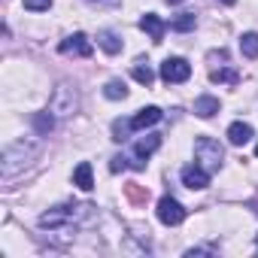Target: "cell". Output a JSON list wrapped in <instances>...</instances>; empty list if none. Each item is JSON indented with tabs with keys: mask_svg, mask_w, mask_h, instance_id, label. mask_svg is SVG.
Here are the masks:
<instances>
[{
	"mask_svg": "<svg viewBox=\"0 0 258 258\" xmlns=\"http://www.w3.org/2000/svg\"><path fill=\"white\" fill-rule=\"evenodd\" d=\"M34 155H37V149H34L31 143H25V140H19V143L7 146V152H4V176H7V179H10V176H16V170H19V167H25Z\"/></svg>",
	"mask_w": 258,
	"mask_h": 258,
	"instance_id": "cell-1",
	"label": "cell"
},
{
	"mask_svg": "<svg viewBox=\"0 0 258 258\" xmlns=\"http://www.w3.org/2000/svg\"><path fill=\"white\" fill-rule=\"evenodd\" d=\"M195 155H198V161H201L207 170H219V164H222V158H225L222 146H219L213 137H198V140H195Z\"/></svg>",
	"mask_w": 258,
	"mask_h": 258,
	"instance_id": "cell-2",
	"label": "cell"
},
{
	"mask_svg": "<svg viewBox=\"0 0 258 258\" xmlns=\"http://www.w3.org/2000/svg\"><path fill=\"white\" fill-rule=\"evenodd\" d=\"M191 76V64L185 61V58H167L164 64H161V79L167 82V85H179V82H185Z\"/></svg>",
	"mask_w": 258,
	"mask_h": 258,
	"instance_id": "cell-3",
	"label": "cell"
},
{
	"mask_svg": "<svg viewBox=\"0 0 258 258\" xmlns=\"http://www.w3.org/2000/svg\"><path fill=\"white\" fill-rule=\"evenodd\" d=\"M76 210L73 204H64V207H52L49 213L40 216V228H61V225H73L76 222Z\"/></svg>",
	"mask_w": 258,
	"mask_h": 258,
	"instance_id": "cell-4",
	"label": "cell"
},
{
	"mask_svg": "<svg viewBox=\"0 0 258 258\" xmlns=\"http://www.w3.org/2000/svg\"><path fill=\"white\" fill-rule=\"evenodd\" d=\"M158 219H161L164 225L176 228V225L185 222V207H182L179 201H173V198H161V201H158Z\"/></svg>",
	"mask_w": 258,
	"mask_h": 258,
	"instance_id": "cell-5",
	"label": "cell"
},
{
	"mask_svg": "<svg viewBox=\"0 0 258 258\" xmlns=\"http://www.w3.org/2000/svg\"><path fill=\"white\" fill-rule=\"evenodd\" d=\"M58 52H61V55H79V58H88L94 49H91V43H88V37H85V34H73V37L61 40Z\"/></svg>",
	"mask_w": 258,
	"mask_h": 258,
	"instance_id": "cell-6",
	"label": "cell"
},
{
	"mask_svg": "<svg viewBox=\"0 0 258 258\" xmlns=\"http://www.w3.org/2000/svg\"><path fill=\"white\" fill-rule=\"evenodd\" d=\"M182 182L195 191H201V188H207L210 185V170L204 167V164H188V167H182Z\"/></svg>",
	"mask_w": 258,
	"mask_h": 258,
	"instance_id": "cell-7",
	"label": "cell"
},
{
	"mask_svg": "<svg viewBox=\"0 0 258 258\" xmlns=\"http://www.w3.org/2000/svg\"><path fill=\"white\" fill-rule=\"evenodd\" d=\"M140 28L152 37V43H161V40H164V31H167V25H164L155 13H146V16L140 19Z\"/></svg>",
	"mask_w": 258,
	"mask_h": 258,
	"instance_id": "cell-8",
	"label": "cell"
},
{
	"mask_svg": "<svg viewBox=\"0 0 258 258\" xmlns=\"http://www.w3.org/2000/svg\"><path fill=\"white\" fill-rule=\"evenodd\" d=\"M155 121H161V109H158V106H146V109H140V112L131 118V131H143V127H149V124H155Z\"/></svg>",
	"mask_w": 258,
	"mask_h": 258,
	"instance_id": "cell-9",
	"label": "cell"
},
{
	"mask_svg": "<svg viewBox=\"0 0 258 258\" xmlns=\"http://www.w3.org/2000/svg\"><path fill=\"white\" fill-rule=\"evenodd\" d=\"M252 140V127L246 124V121H234L231 127H228V143L231 146H243V143H249Z\"/></svg>",
	"mask_w": 258,
	"mask_h": 258,
	"instance_id": "cell-10",
	"label": "cell"
},
{
	"mask_svg": "<svg viewBox=\"0 0 258 258\" xmlns=\"http://www.w3.org/2000/svg\"><path fill=\"white\" fill-rule=\"evenodd\" d=\"M52 109H55L58 115H67V112H73V109H76V94L70 97L67 85H61V88H58V97L52 100Z\"/></svg>",
	"mask_w": 258,
	"mask_h": 258,
	"instance_id": "cell-11",
	"label": "cell"
},
{
	"mask_svg": "<svg viewBox=\"0 0 258 258\" xmlns=\"http://www.w3.org/2000/svg\"><path fill=\"white\" fill-rule=\"evenodd\" d=\"M219 112V100L213 97V94H201L198 100H195V115H201V118H213Z\"/></svg>",
	"mask_w": 258,
	"mask_h": 258,
	"instance_id": "cell-12",
	"label": "cell"
},
{
	"mask_svg": "<svg viewBox=\"0 0 258 258\" xmlns=\"http://www.w3.org/2000/svg\"><path fill=\"white\" fill-rule=\"evenodd\" d=\"M158 146H161V134H146V137H140V140H137L134 152H137V158H149Z\"/></svg>",
	"mask_w": 258,
	"mask_h": 258,
	"instance_id": "cell-13",
	"label": "cell"
},
{
	"mask_svg": "<svg viewBox=\"0 0 258 258\" xmlns=\"http://www.w3.org/2000/svg\"><path fill=\"white\" fill-rule=\"evenodd\" d=\"M97 43H100V49H103L106 55H118V52H121V40H118L115 31H100V34H97Z\"/></svg>",
	"mask_w": 258,
	"mask_h": 258,
	"instance_id": "cell-14",
	"label": "cell"
},
{
	"mask_svg": "<svg viewBox=\"0 0 258 258\" xmlns=\"http://www.w3.org/2000/svg\"><path fill=\"white\" fill-rule=\"evenodd\" d=\"M73 185H79L82 191H91L94 188V179H91V164L82 161L76 170H73Z\"/></svg>",
	"mask_w": 258,
	"mask_h": 258,
	"instance_id": "cell-15",
	"label": "cell"
},
{
	"mask_svg": "<svg viewBox=\"0 0 258 258\" xmlns=\"http://www.w3.org/2000/svg\"><path fill=\"white\" fill-rule=\"evenodd\" d=\"M240 52H243V58L255 61L258 58V34H243L240 37Z\"/></svg>",
	"mask_w": 258,
	"mask_h": 258,
	"instance_id": "cell-16",
	"label": "cell"
},
{
	"mask_svg": "<svg viewBox=\"0 0 258 258\" xmlns=\"http://www.w3.org/2000/svg\"><path fill=\"white\" fill-rule=\"evenodd\" d=\"M103 94H106L109 100H124V97H127V85H124L121 79H109L106 88H103Z\"/></svg>",
	"mask_w": 258,
	"mask_h": 258,
	"instance_id": "cell-17",
	"label": "cell"
},
{
	"mask_svg": "<svg viewBox=\"0 0 258 258\" xmlns=\"http://www.w3.org/2000/svg\"><path fill=\"white\" fill-rule=\"evenodd\" d=\"M131 73H134V79H137L140 85H152V82H155V73H152V67H149V64H143V61H137Z\"/></svg>",
	"mask_w": 258,
	"mask_h": 258,
	"instance_id": "cell-18",
	"label": "cell"
},
{
	"mask_svg": "<svg viewBox=\"0 0 258 258\" xmlns=\"http://www.w3.org/2000/svg\"><path fill=\"white\" fill-rule=\"evenodd\" d=\"M210 79H213V82L237 85V82H240V73H237V70H231V67H222V70H213V73H210Z\"/></svg>",
	"mask_w": 258,
	"mask_h": 258,
	"instance_id": "cell-19",
	"label": "cell"
},
{
	"mask_svg": "<svg viewBox=\"0 0 258 258\" xmlns=\"http://www.w3.org/2000/svg\"><path fill=\"white\" fill-rule=\"evenodd\" d=\"M195 25H198L195 13H182L179 19H173V22H170V31H191Z\"/></svg>",
	"mask_w": 258,
	"mask_h": 258,
	"instance_id": "cell-20",
	"label": "cell"
},
{
	"mask_svg": "<svg viewBox=\"0 0 258 258\" xmlns=\"http://www.w3.org/2000/svg\"><path fill=\"white\" fill-rule=\"evenodd\" d=\"M127 134H131V118H127V121L115 118V121H112V140L124 143V140H127Z\"/></svg>",
	"mask_w": 258,
	"mask_h": 258,
	"instance_id": "cell-21",
	"label": "cell"
},
{
	"mask_svg": "<svg viewBox=\"0 0 258 258\" xmlns=\"http://www.w3.org/2000/svg\"><path fill=\"white\" fill-rule=\"evenodd\" d=\"M52 7V0H25V10H31V13H46Z\"/></svg>",
	"mask_w": 258,
	"mask_h": 258,
	"instance_id": "cell-22",
	"label": "cell"
},
{
	"mask_svg": "<svg viewBox=\"0 0 258 258\" xmlns=\"http://www.w3.org/2000/svg\"><path fill=\"white\" fill-rule=\"evenodd\" d=\"M127 167H131V158H124V155H115V158H112V164H109V170H112V173L127 170Z\"/></svg>",
	"mask_w": 258,
	"mask_h": 258,
	"instance_id": "cell-23",
	"label": "cell"
},
{
	"mask_svg": "<svg viewBox=\"0 0 258 258\" xmlns=\"http://www.w3.org/2000/svg\"><path fill=\"white\" fill-rule=\"evenodd\" d=\"M34 121H37V131H43V134H46V131H52V115L40 112V115H37Z\"/></svg>",
	"mask_w": 258,
	"mask_h": 258,
	"instance_id": "cell-24",
	"label": "cell"
},
{
	"mask_svg": "<svg viewBox=\"0 0 258 258\" xmlns=\"http://www.w3.org/2000/svg\"><path fill=\"white\" fill-rule=\"evenodd\" d=\"M219 4H225V7H234V4H237V0H219Z\"/></svg>",
	"mask_w": 258,
	"mask_h": 258,
	"instance_id": "cell-25",
	"label": "cell"
},
{
	"mask_svg": "<svg viewBox=\"0 0 258 258\" xmlns=\"http://www.w3.org/2000/svg\"><path fill=\"white\" fill-rule=\"evenodd\" d=\"M167 4H182V0H167Z\"/></svg>",
	"mask_w": 258,
	"mask_h": 258,
	"instance_id": "cell-26",
	"label": "cell"
},
{
	"mask_svg": "<svg viewBox=\"0 0 258 258\" xmlns=\"http://www.w3.org/2000/svg\"><path fill=\"white\" fill-rule=\"evenodd\" d=\"M255 155H258V146H255Z\"/></svg>",
	"mask_w": 258,
	"mask_h": 258,
	"instance_id": "cell-27",
	"label": "cell"
},
{
	"mask_svg": "<svg viewBox=\"0 0 258 258\" xmlns=\"http://www.w3.org/2000/svg\"><path fill=\"white\" fill-rule=\"evenodd\" d=\"M255 243H258V237H255Z\"/></svg>",
	"mask_w": 258,
	"mask_h": 258,
	"instance_id": "cell-28",
	"label": "cell"
}]
</instances>
